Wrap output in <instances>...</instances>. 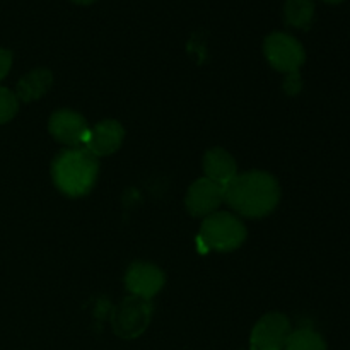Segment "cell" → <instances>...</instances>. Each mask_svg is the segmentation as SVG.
<instances>
[{
  "label": "cell",
  "instance_id": "6da1fadb",
  "mask_svg": "<svg viewBox=\"0 0 350 350\" xmlns=\"http://www.w3.org/2000/svg\"><path fill=\"white\" fill-rule=\"evenodd\" d=\"M279 200V183L263 171L236 174L224 185V202L245 217H263L277 207Z\"/></svg>",
  "mask_w": 350,
  "mask_h": 350
},
{
  "label": "cell",
  "instance_id": "7a4b0ae2",
  "mask_svg": "<svg viewBox=\"0 0 350 350\" xmlns=\"http://www.w3.org/2000/svg\"><path fill=\"white\" fill-rule=\"evenodd\" d=\"M98 171V157L84 147H77L58 154L51 166V176L62 193L82 197L94 187Z\"/></svg>",
  "mask_w": 350,
  "mask_h": 350
},
{
  "label": "cell",
  "instance_id": "3957f363",
  "mask_svg": "<svg viewBox=\"0 0 350 350\" xmlns=\"http://www.w3.org/2000/svg\"><path fill=\"white\" fill-rule=\"evenodd\" d=\"M246 239V228L236 215L214 212L204 219L198 234V245L204 253L232 252Z\"/></svg>",
  "mask_w": 350,
  "mask_h": 350
},
{
  "label": "cell",
  "instance_id": "277c9868",
  "mask_svg": "<svg viewBox=\"0 0 350 350\" xmlns=\"http://www.w3.org/2000/svg\"><path fill=\"white\" fill-rule=\"evenodd\" d=\"M150 317H152V304L147 299L140 297H126L116 306L113 311L111 323L113 330L122 338H135L149 325Z\"/></svg>",
  "mask_w": 350,
  "mask_h": 350
},
{
  "label": "cell",
  "instance_id": "5b68a950",
  "mask_svg": "<svg viewBox=\"0 0 350 350\" xmlns=\"http://www.w3.org/2000/svg\"><path fill=\"white\" fill-rule=\"evenodd\" d=\"M263 53L273 68L287 74L299 70L306 58L303 44L296 38L284 33H273L267 36L263 43Z\"/></svg>",
  "mask_w": 350,
  "mask_h": 350
},
{
  "label": "cell",
  "instance_id": "8992f818",
  "mask_svg": "<svg viewBox=\"0 0 350 350\" xmlns=\"http://www.w3.org/2000/svg\"><path fill=\"white\" fill-rule=\"evenodd\" d=\"M48 130L58 142L68 146L70 149L84 147L88 142L91 126L88 125L84 116L70 109H60L50 116Z\"/></svg>",
  "mask_w": 350,
  "mask_h": 350
},
{
  "label": "cell",
  "instance_id": "52a82bcc",
  "mask_svg": "<svg viewBox=\"0 0 350 350\" xmlns=\"http://www.w3.org/2000/svg\"><path fill=\"white\" fill-rule=\"evenodd\" d=\"M291 332V323L284 314H265L252 332V350H284Z\"/></svg>",
  "mask_w": 350,
  "mask_h": 350
},
{
  "label": "cell",
  "instance_id": "ba28073f",
  "mask_svg": "<svg viewBox=\"0 0 350 350\" xmlns=\"http://www.w3.org/2000/svg\"><path fill=\"white\" fill-rule=\"evenodd\" d=\"M224 202V185L212 181L208 178H200L188 188L187 204L188 212L195 217H208Z\"/></svg>",
  "mask_w": 350,
  "mask_h": 350
},
{
  "label": "cell",
  "instance_id": "9c48e42d",
  "mask_svg": "<svg viewBox=\"0 0 350 350\" xmlns=\"http://www.w3.org/2000/svg\"><path fill=\"white\" fill-rule=\"evenodd\" d=\"M125 286L132 296L150 301L164 286V273L152 263H133L125 273Z\"/></svg>",
  "mask_w": 350,
  "mask_h": 350
},
{
  "label": "cell",
  "instance_id": "30bf717a",
  "mask_svg": "<svg viewBox=\"0 0 350 350\" xmlns=\"http://www.w3.org/2000/svg\"><path fill=\"white\" fill-rule=\"evenodd\" d=\"M123 137H125V130L118 122L103 120L91 129L84 149H88L96 157L109 156L120 149Z\"/></svg>",
  "mask_w": 350,
  "mask_h": 350
},
{
  "label": "cell",
  "instance_id": "8fae6325",
  "mask_svg": "<svg viewBox=\"0 0 350 350\" xmlns=\"http://www.w3.org/2000/svg\"><path fill=\"white\" fill-rule=\"evenodd\" d=\"M202 164H204L205 178L217 181L221 185L229 183L238 174V166H236L234 157L228 150L221 149V147L208 150L204 156V163Z\"/></svg>",
  "mask_w": 350,
  "mask_h": 350
},
{
  "label": "cell",
  "instance_id": "7c38bea8",
  "mask_svg": "<svg viewBox=\"0 0 350 350\" xmlns=\"http://www.w3.org/2000/svg\"><path fill=\"white\" fill-rule=\"evenodd\" d=\"M51 84H53L51 72L46 68H36L17 82L16 98L24 103L34 101V99L41 98L51 88Z\"/></svg>",
  "mask_w": 350,
  "mask_h": 350
},
{
  "label": "cell",
  "instance_id": "4fadbf2b",
  "mask_svg": "<svg viewBox=\"0 0 350 350\" xmlns=\"http://www.w3.org/2000/svg\"><path fill=\"white\" fill-rule=\"evenodd\" d=\"M314 16L313 0H287L286 3V19L287 24L294 27L306 29L310 27Z\"/></svg>",
  "mask_w": 350,
  "mask_h": 350
},
{
  "label": "cell",
  "instance_id": "5bb4252c",
  "mask_svg": "<svg viewBox=\"0 0 350 350\" xmlns=\"http://www.w3.org/2000/svg\"><path fill=\"white\" fill-rule=\"evenodd\" d=\"M284 350H327L323 337L311 328L291 332Z\"/></svg>",
  "mask_w": 350,
  "mask_h": 350
},
{
  "label": "cell",
  "instance_id": "9a60e30c",
  "mask_svg": "<svg viewBox=\"0 0 350 350\" xmlns=\"http://www.w3.org/2000/svg\"><path fill=\"white\" fill-rule=\"evenodd\" d=\"M17 108L19 105H17L16 94L10 92L9 89L0 88V125L10 122L16 116Z\"/></svg>",
  "mask_w": 350,
  "mask_h": 350
},
{
  "label": "cell",
  "instance_id": "2e32d148",
  "mask_svg": "<svg viewBox=\"0 0 350 350\" xmlns=\"http://www.w3.org/2000/svg\"><path fill=\"white\" fill-rule=\"evenodd\" d=\"M284 89H286L287 94L291 96H296L297 92L301 91L299 72H293V74H289V77H287L286 82H284Z\"/></svg>",
  "mask_w": 350,
  "mask_h": 350
},
{
  "label": "cell",
  "instance_id": "e0dca14e",
  "mask_svg": "<svg viewBox=\"0 0 350 350\" xmlns=\"http://www.w3.org/2000/svg\"><path fill=\"white\" fill-rule=\"evenodd\" d=\"M10 65H12V53L0 48V81L9 74Z\"/></svg>",
  "mask_w": 350,
  "mask_h": 350
},
{
  "label": "cell",
  "instance_id": "ac0fdd59",
  "mask_svg": "<svg viewBox=\"0 0 350 350\" xmlns=\"http://www.w3.org/2000/svg\"><path fill=\"white\" fill-rule=\"evenodd\" d=\"M72 2L82 3V5H85V3H92V2H96V0H72Z\"/></svg>",
  "mask_w": 350,
  "mask_h": 350
},
{
  "label": "cell",
  "instance_id": "d6986e66",
  "mask_svg": "<svg viewBox=\"0 0 350 350\" xmlns=\"http://www.w3.org/2000/svg\"><path fill=\"white\" fill-rule=\"evenodd\" d=\"M325 2H328V3H340V2H344V0H325Z\"/></svg>",
  "mask_w": 350,
  "mask_h": 350
}]
</instances>
